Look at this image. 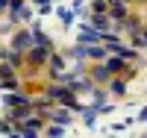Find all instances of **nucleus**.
Masks as SVG:
<instances>
[{
  "mask_svg": "<svg viewBox=\"0 0 147 138\" xmlns=\"http://www.w3.org/2000/svg\"><path fill=\"white\" fill-rule=\"evenodd\" d=\"M50 120L53 123H59V127H68V123H71V112L62 106V109H53L50 112Z\"/></svg>",
  "mask_w": 147,
  "mask_h": 138,
  "instance_id": "obj_8",
  "label": "nucleus"
},
{
  "mask_svg": "<svg viewBox=\"0 0 147 138\" xmlns=\"http://www.w3.org/2000/svg\"><path fill=\"white\" fill-rule=\"evenodd\" d=\"M21 138H38V129H27V127H21Z\"/></svg>",
  "mask_w": 147,
  "mask_h": 138,
  "instance_id": "obj_14",
  "label": "nucleus"
},
{
  "mask_svg": "<svg viewBox=\"0 0 147 138\" xmlns=\"http://www.w3.org/2000/svg\"><path fill=\"white\" fill-rule=\"evenodd\" d=\"M47 97L53 100V103H59V106H65V109H80V103H77V94H74L68 85H50L47 88Z\"/></svg>",
  "mask_w": 147,
  "mask_h": 138,
  "instance_id": "obj_1",
  "label": "nucleus"
},
{
  "mask_svg": "<svg viewBox=\"0 0 147 138\" xmlns=\"http://www.w3.org/2000/svg\"><path fill=\"white\" fill-rule=\"evenodd\" d=\"M9 6H12V0H0V12H6Z\"/></svg>",
  "mask_w": 147,
  "mask_h": 138,
  "instance_id": "obj_16",
  "label": "nucleus"
},
{
  "mask_svg": "<svg viewBox=\"0 0 147 138\" xmlns=\"http://www.w3.org/2000/svg\"><path fill=\"white\" fill-rule=\"evenodd\" d=\"M9 138H21V132H9Z\"/></svg>",
  "mask_w": 147,
  "mask_h": 138,
  "instance_id": "obj_17",
  "label": "nucleus"
},
{
  "mask_svg": "<svg viewBox=\"0 0 147 138\" xmlns=\"http://www.w3.org/2000/svg\"><path fill=\"white\" fill-rule=\"evenodd\" d=\"M91 79H94V82H109V79H112V73L106 71V65H100V68L91 71Z\"/></svg>",
  "mask_w": 147,
  "mask_h": 138,
  "instance_id": "obj_10",
  "label": "nucleus"
},
{
  "mask_svg": "<svg viewBox=\"0 0 147 138\" xmlns=\"http://www.w3.org/2000/svg\"><path fill=\"white\" fill-rule=\"evenodd\" d=\"M109 50H112L115 56H121V59H127V62H132V59H136V50H132V47H127V44H118V41H109Z\"/></svg>",
  "mask_w": 147,
  "mask_h": 138,
  "instance_id": "obj_6",
  "label": "nucleus"
},
{
  "mask_svg": "<svg viewBox=\"0 0 147 138\" xmlns=\"http://www.w3.org/2000/svg\"><path fill=\"white\" fill-rule=\"evenodd\" d=\"M44 135H47V138H62V135H65V127H59V123H50V127L44 129Z\"/></svg>",
  "mask_w": 147,
  "mask_h": 138,
  "instance_id": "obj_12",
  "label": "nucleus"
},
{
  "mask_svg": "<svg viewBox=\"0 0 147 138\" xmlns=\"http://www.w3.org/2000/svg\"><path fill=\"white\" fill-rule=\"evenodd\" d=\"M50 53H53V47H44V44H32V47L27 50V62H30V65H44V62L50 59Z\"/></svg>",
  "mask_w": 147,
  "mask_h": 138,
  "instance_id": "obj_2",
  "label": "nucleus"
},
{
  "mask_svg": "<svg viewBox=\"0 0 147 138\" xmlns=\"http://www.w3.org/2000/svg\"><path fill=\"white\" fill-rule=\"evenodd\" d=\"M85 53H88V59H91V62H106L109 47H103V44H85Z\"/></svg>",
  "mask_w": 147,
  "mask_h": 138,
  "instance_id": "obj_7",
  "label": "nucleus"
},
{
  "mask_svg": "<svg viewBox=\"0 0 147 138\" xmlns=\"http://www.w3.org/2000/svg\"><path fill=\"white\" fill-rule=\"evenodd\" d=\"M35 44V38H32V30H21V32H15V38H12V50H30Z\"/></svg>",
  "mask_w": 147,
  "mask_h": 138,
  "instance_id": "obj_3",
  "label": "nucleus"
},
{
  "mask_svg": "<svg viewBox=\"0 0 147 138\" xmlns=\"http://www.w3.org/2000/svg\"><path fill=\"white\" fill-rule=\"evenodd\" d=\"M103 65H106V71L112 73V77H115V73H127V59H121V56H112V59L106 56Z\"/></svg>",
  "mask_w": 147,
  "mask_h": 138,
  "instance_id": "obj_5",
  "label": "nucleus"
},
{
  "mask_svg": "<svg viewBox=\"0 0 147 138\" xmlns=\"http://www.w3.org/2000/svg\"><path fill=\"white\" fill-rule=\"evenodd\" d=\"M100 41H103V32H100V30L82 27V32H80V44H100Z\"/></svg>",
  "mask_w": 147,
  "mask_h": 138,
  "instance_id": "obj_4",
  "label": "nucleus"
},
{
  "mask_svg": "<svg viewBox=\"0 0 147 138\" xmlns=\"http://www.w3.org/2000/svg\"><path fill=\"white\" fill-rule=\"evenodd\" d=\"M91 24H94V30H100V32L112 30V27H109V24H112V18H109V15H94V18H91Z\"/></svg>",
  "mask_w": 147,
  "mask_h": 138,
  "instance_id": "obj_9",
  "label": "nucleus"
},
{
  "mask_svg": "<svg viewBox=\"0 0 147 138\" xmlns=\"http://www.w3.org/2000/svg\"><path fill=\"white\" fill-rule=\"evenodd\" d=\"M91 12H94V15H106V12H109V0H94Z\"/></svg>",
  "mask_w": 147,
  "mask_h": 138,
  "instance_id": "obj_13",
  "label": "nucleus"
},
{
  "mask_svg": "<svg viewBox=\"0 0 147 138\" xmlns=\"http://www.w3.org/2000/svg\"><path fill=\"white\" fill-rule=\"evenodd\" d=\"M109 91L124 97V94H127V82H124V79H109Z\"/></svg>",
  "mask_w": 147,
  "mask_h": 138,
  "instance_id": "obj_11",
  "label": "nucleus"
},
{
  "mask_svg": "<svg viewBox=\"0 0 147 138\" xmlns=\"http://www.w3.org/2000/svg\"><path fill=\"white\" fill-rule=\"evenodd\" d=\"M59 15H62V21H65V24H71V9H62Z\"/></svg>",
  "mask_w": 147,
  "mask_h": 138,
  "instance_id": "obj_15",
  "label": "nucleus"
}]
</instances>
